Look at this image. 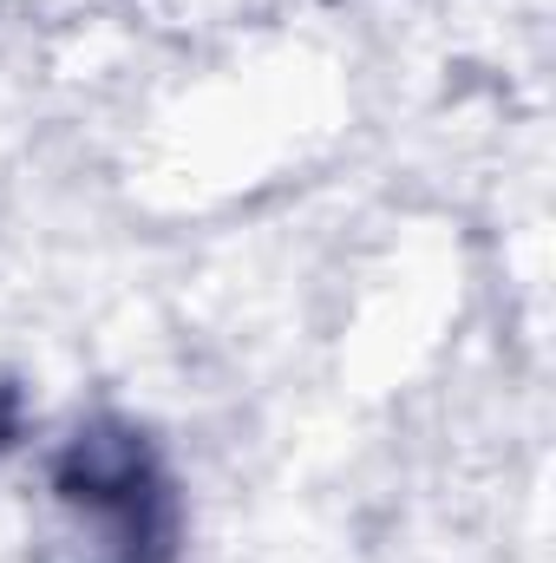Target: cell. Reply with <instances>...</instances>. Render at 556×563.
I'll return each mask as SVG.
<instances>
[{
  "mask_svg": "<svg viewBox=\"0 0 556 563\" xmlns=\"http://www.w3.org/2000/svg\"><path fill=\"white\" fill-rule=\"evenodd\" d=\"M46 563H177L184 492L157 439L125 413H92L46 452Z\"/></svg>",
  "mask_w": 556,
  "mask_h": 563,
  "instance_id": "6da1fadb",
  "label": "cell"
}]
</instances>
